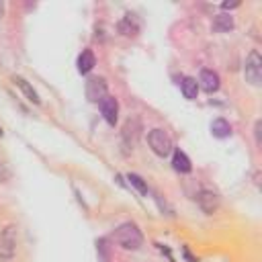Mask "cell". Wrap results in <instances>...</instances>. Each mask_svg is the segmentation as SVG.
Here are the masks:
<instances>
[{
  "mask_svg": "<svg viewBox=\"0 0 262 262\" xmlns=\"http://www.w3.org/2000/svg\"><path fill=\"white\" fill-rule=\"evenodd\" d=\"M113 239H115L121 248H125V250H137V248L143 244V235H141L139 227H137L135 223H131V221L121 223V225L115 229Z\"/></svg>",
  "mask_w": 262,
  "mask_h": 262,
  "instance_id": "cell-1",
  "label": "cell"
},
{
  "mask_svg": "<svg viewBox=\"0 0 262 262\" xmlns=\"http://www.w3.org/2000/svg\"><path fill=\"white\" fill-rule=\"evenodd\" d=\"M147 143L151 147V151L160 158H166L170 151H174V145H172V139L170 135L164 131V129H151L147 133Z\"/></svg>",
  "mask_w": 262,
  "mask_h": 262,
  "instance_id": "cell-2",
  "label": "cell"
},
{
  "mask_svg": "<svg viewBox=\"0 0 262 262\" xmlns=\"http://www.w3.org/2000/svg\"><path fill=\"white\" fill-rule=\"evenodd\" d=\"M244 76H246V82H250L252 86H260L262 84V57H260V53L256 49H252L250 55L246 57Z\"/></svg>",
  "mask_w": 262,
  "mask_h": 262,
  "instance_id": "cell-3",
  "label": "cell"
},
{
  "mask_svg": "<svg viewBox=\"0 0 262 262\" xmlns=\"http://www.w3.org/2000/svg\"><path fill=\"white\" fill-rule=\"evenodd\" d=\"M14 250H16V229L14 225H8L0 233V262H10L14 258Z\"/></svg>",
  "mask_w": 262,
  "mask_h": 262,
  "instance_id": "cell-4",
  "label": "cell"
},
{
  "mask_svg": "<svg viewBox=\"0 0 262 262\" xmlns=\"http://www.w3.org/2000/svg\"><path fill=\"white\" fill-rule=\"evenodd\" d=\"M84 90H86V98L90 102H100L108 94V88H106L104 78H88Z\"/></svg>",
  "mask_w": 262,
  "mask_h": 262,
  "instance_id": "cell-5",
  "label": "cell"
},
{
  "mask_svg": "<svg viewBox=\"0 0 262 262\" xmlns=\"http://www.w3.org/2000/svg\"><path fill=\"white\" fill-rule=\"evenodd\" d=\"M98 106H100V115L104 117V121H106L108 125H115L117 119H119V102H117V98L111 96V94H106V96L98 102Z\"/></svg>",
  "mask_w": 262,
  "mask_h": 262,
  "instance_id": "cell-6",
  "label": "cell"
},
{
  "mask_svg": "<svg viewBox=\"0 0 262 262\" xmlns=\"http://www.w3.org/2000/svg\"><path fill=\"white\" fill-rule=\"evenodd\" d=\"M196 203H199L201 211L207 213V215H213L219 209V196L215 192H211V190H201L196 194Z\"/></svg>",
  "mask_w": 262,
  "mask_h": 262,
  "instance_id": "cell-7",
  "label": "cell"
},
{
  "mask_svg": "<svg viewBox=\"0 0 262 262\" xmlns=\"http://www.w3.org/2000/svg\"><path fill=\"white\" fill-rule=\"evenodd\" d=\"M139 135H141V123L137 119H129L123 127V141L127 143V147H133L137 143Z\"/></svg>",
  "mask_w": 262,
  "mask_h": 262,
  "instance_id": "cell-8",
  "label": "cell"
},
{
  "mask_svg": "<svg viewBox=\"0 0 262 262\" xmlns=\"http://www.w3.org/2000/svg\"><path fill=\"white\" fill-rule=\"evenodd\" d=\"M117 29H119V33L123 37H137V33H139V20H137L135 14H125L119 20Z\"/></svg>",
  "mask_w": 262,
  "mask_h": 262,
  "instance_id": "cell-9",
  "label": "cell"
},
{
  "mask_svg": "<svg viewBox=\"0 0 262 262\" xmlns=\"http://www.w3.org/2000/svg\"><path fill=\"white\" fill-rule=\"evenodd\" d=\"M199 86H201L203 90H207V92H215V90L219 88V76H217V72H213V70H203V72H201V78H199Z\"/></svg>",
  "mask_w": 262,
  "mask_h": 262,
  "instance_id": "cell-10",
  "label": "cell"
},
{
  "mask_svg": "<svg viewBox=\"0 0 262 262\" xmlns=\"http://www.w3.org/2000/svg\"><path fill=\"white\" fill-rule=\"evenodd\" d=\"M76 66H78V72H80V74H88V72L96 66V57H94V53H92L90 49H84V51L78 55Z\"/></svg>",
  "mask_w": 262,
  "mask_h": 262,
  "instance_id": "cell-11",
  "label": "cell"
},
{
  "mask_svg": "<svg viewBox=\"0 0 262 262\" xmlns=\"http://www.w3.org/2000/svg\"><path fill=\"white\" fill-rule=\"evenodd\" d=\"M172 166L176 172H182V174H188L192 170V164L188 160V156L180 149H174V156H172Z\"/></svg>",
  "mask_w": 262,
  "mask_h": 262,
  "instance_id": "cell-12",
  "label": "cell"
},
{
  "mask_svg": "<svg viewBox=\"0 0 262 262\" xmlns=\"http://www.w3.org/2000/svg\"><path fill=\"white\" fill-rule=\"evenodd\" d=\"M233 29V16L227 12H221L213 18V31L215 33H229Z\"/></svg>",
  "mask_w": 262,
  "mask_h": 262,
  "instance_id": "cell-13",
  "label": "cell"
},
{
  "mask_svg": "<svg viewBox=\"0 0 262 262\" xmlns=\"http://www.w3.org/2000/svg\"><path fill=\"white\" fill-rule=\"evenodd\" d=\"M12 80H14V84H16V86H18V88L23 90V94L27 96V100H31L33 104H39V102H41L39 94L35 92V88H33V86H31V84H29V82H27L25 78H20V76H14Z\"/></svg>",
  "mask_w": 262,
  "mask_h": 262,
  "instance_id": "cell-14",
  "label": "cell"
},
{
  "mask_svg": "<svg viewBox=\"0 0 262 262\" xmlns=\"http://www.w3.org/2000/svg\"><path fill=\"white\" fill-rule=\"evenodd\" d=\"M180 90H182L184 98L194 100V98H196V94H199V82H196L194 78L186 76V78H182V82H180Z\"/></svg>",
  "mask_w": 262,
  "mask_h": 262,
  "instance_id": "cell-15",
  "label": "cell"
},
{
  "mask_svg": "<svg viewBox=\"0 0 262 262\" xmlns=\"http://www.w3.org/2000/svg\"><path fill=\"white\" fill-rule=\"evenodd\" d=\"M211 133H213L215 137H219V139H225V137L231 135V125H229L225 119H215V121L211 123Z\"/></svg>",
  "mask_w": 262,
  "mask_h": 262,
  "instance_id": "cell-16",
  "label": "cell"
},
{
  "mask_svg": "<svg viewBox=\"0 0 262 262\" xmlns=\"http://www.w3.org/2000/svg\"><path fill=\"white\" fill-rule=\"evenodd\" d=\"M127 178H129L131 186H135V188H137V190H139L141 194H147V184H145V182L141 180V176H137V174H129Z\"/></svg>",
  "mask_w": 262,
  "mask_h": 262,
  "instance_id": "cell-17",
  "label": "cell"
},
{
  "mask_svg": "<svg viewBox=\"0 0 262 262\" xmlns=\"http://www.w3.org/2000/svg\"><path fill=\"white\" fill-rule=\"evenodd\" d=\"M96 248H98V254H100L102 262H108V246H106V239H98L96 242Z\"/></svg>",
  "mask_w": 262,
  "mask_h": 262,
  "instance_id": "cell-18",
  "label": "cell"
},
{
  "mask_svg": "<svg viewBox=\"0 0 262 262\" xmlns=\"http://www.w3.org/2000/svg\"><path fill=\"white\" fill-rule=\"evenodd\" d=\"M237 6H239V2H223L221 4L223 10H231V8H237Z\"/></svg>",
  "mask_w": 262,
  "mask_h": 262,
  "instance_id": "cell-19",
  "label": "cell"
},
{
  "mask_svg": "<svg viewBox=\"0 0 262 262\" xmlns=\"http://www.w3.org/2000/svg\"><path fill=\"white\" fill-rule=\"evenodd\" d=\"M2 14H4V4L0 2V16H2Z\"/></svg>",
  "mask_w": 262,
  "mask_h": 262,
  "instance_id": "cell-20",
  "label": "cell"
}]
</instances>
